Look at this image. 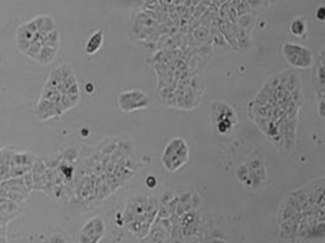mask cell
Here are the masks:
<instances>
[{
	"mask_svg": "<svg viewBox=\"0 0 325 243\" xmlns=\"http://www.w3.org/2000/svg\"><path fill=\"white\" fill-rule=\"evenodd\" d=\"M189 160V147L184 139L175 138L168 143L162 153V164L168 172H177L179 168L187 164Z\"/></svg>",
	"mask_w": 325,
	"mask_h": 243,
	"instance_id": "6da1fadb",
	"label": "cell"
},
{
	"mask_svg": "<svg viewBox=\"0 0 325 243\" xmlns=\"http://www.w3.org/2000/svg\"><path fill=\"white\" fill-rule=\"evenodd\" d=\"M283 54L286 61L293 67L297 68H309L313 65V55L309 49L302 45L293 44V43H285L283 47Z\"/></svg>",
	"mask_w": 325,
	"mask_h": 243,
	"instance_id": "7a4b0ae2",
	"label": "cell"
},
{
	"mask_svg": "<svg viewBox=\"0 0 325 243\" xmlns=\"http://www.w3.org/2000/svg\"><path fill=\"white\" fill-rule=\"evenodd\" d=\"M105 235V223L101 216L86 221L79 232V243H98Z\"/></svg>",
	"mask_w": 325,
	"mask_h": 243,
	"instance_id": "3957f363",
	"label": "cell"
},
{
	"mask_svg": "<svg viewBox=\"0 0 325 243\" xmlns=\"http://www.w3.org/2000/svg\"><path fill=\"white\" fill-rule=\"evenodd\" d=\"M119 102L122 111H124V112H133V111L148 107L149 97L143 91L132 90L121 94L119 97Z\"/></svg>",
	"mask_w": 325,
	"mask_h": 243,
	"instance_id": "277c9868",
	"label": "cell"
},
{
	"mask_svg": "<svg viewBox=\"0 0 325 243\" xmlns=\"http://www.w3.org/2000/svg\"><path fill=\"white\" fill-rule=\"evenodd\" d=\"M35 112H37L38 118L40 120H48L61 115V112H60L57 105H55V103L50 102L48 100H44V98H39V102H38Z\"/></svg>",
	"mask_w": 325,
	"mask_h": 243,
	"instance_id": "5b68a950",
	"label": "cell"
},
{
	"mask_svg": "<svg viewBox=\"0 0 325 243\" xmlns=\"http://www.w3.org/2000/svg\"><path fill=\"white\" fill-rule=\"evenodd\" d=\"M37 35L38 33L37 34H34V33L30 32V31L26 28L25 25L21 26V27L17 30V34H16V43H17L18 50L25 54V52L28 50V48L32 45L33 42H34Z\"/></svg>",
	"mask_w": 325,
	"mask_h": 243,
	"instance_id": "8992f818",
	"label": "cell"
},
{
	"mask_svg": "<svg viewBox=\"0 0 325 243\" xmlns=\"http://www.w3.org/2000/svg\"><path fill=\"white\" fill-rule=\"evenodd\" d=\"M34 21L37 23L38 34L42 35V37L47 35L51 31L56 30V23H55L54 18L50 17V16H38L34 18Z\"/></svg>",
	"mask_w": 325,
	"mask_h": 243,
	"instance_id": "52a82bcc",
	"label": "cell"
},
{
	"mask_svg": "<svg viewBox=\"0 0 325 243\" xmlns=\"http://www.w3.org/2000/svg\"><path fill=\"white\" fill-rule=\"evenodd\" d=\"M103 42V31L99 30L91 34L86 45V52L88 55H94L99 51Z\"/></svg>",
	"mask_w": 325,
	"mask_h": 243,
	"instance_id": "ba28073f",
	"label": "cell"
},
{
	"mask_svg": "<svg viewBox=\"0 0 325 243\" xmlns=\"http://www.w3.org/2000/svg\"><path fill=\"white\" fill-rule=\"evenodd\" d=\"M56 54H57V49H54V48H49V47H42V49H40L35 61L40 65H49L54 61L55 57H56Z\"/></svg>",
	"mask_w": 325,
	"mask_h": 243,
	"instance_id": "9c48e42d",
	"label": "cell"
},
{
	"mask_svg": "<svg viewBox=\"0 0 325 243\" xmlns=\"http://www.w3.org/2000/svg\"><path fill=\"white\" fill-rule=\"evenodd\" d=\"M42 47H49L54 48V49L59 50L60 47V32L59 30H54L47 35L42 38Z\"/></svg>",
	"mask_w": 325,
	"mask_h": 243,
	"instance_id": "30bf717a",
	"label": "cell"
},
{
	"mask_svg": "<svg viewBox=\"0 0 325 243\" xmlns=\"http://www.w3.org/2000/svg\"><path fill=\"white\" fill-rule=\"evenodd\" d=\"M290 32L296 37H305L306 32H307V22L301 17L295 18L290 23Z\"/></svg>",
	"mask_w": 325,
	"mask_h": 243,
	"instance_id": "8fae6325",
	"label": "cell"
},
{
	"mask_svg": "<svg viewBox=\"0 0 325 243\" xmlns=\"http://www.w3.org/2000/svg\"><path fill=\"white\" fill-rule=\"evenodd\" d=\"M48 243H66V241H65V237L61 233H54V235L50 236Z\"/></svg>",
	"mask_w": 325,
	"mask_h": 243,
	"instance_id": "7c38bea8",
	"label": "cell"
},
{
	"mask_svg": "<svg viewBox=\"0 0 325 243\" xmlns=\"http://www.w3.org/2000/svg\"><path fill=\"white\" fill-rule=\"evenodd\" d=\"M317 17H318V20H320V21L325 20V9H324V6H320V8L318 9Z\"/></svg>",
	"mask_w": 325,
	"mask_h": 243,
	"instance_id": "4fadbf2b",
	"label": "cell"
},
{
	"mask_svg": "<svg viewBox=\"0 0 325 243\" xmlns=\"http://www.w3.org/2000/svg\"><path fill=\"white\" fill-rule=\"evenodd\" d=\"M323 106H324V100H320V102H319V114H320V117H324V108H323Z\"/></svg>",
	"mask_w": 325,
	"mask_h": 243,
	"instance_id": "5bb4252c",
	"label": "cell"
}]
</instances>
